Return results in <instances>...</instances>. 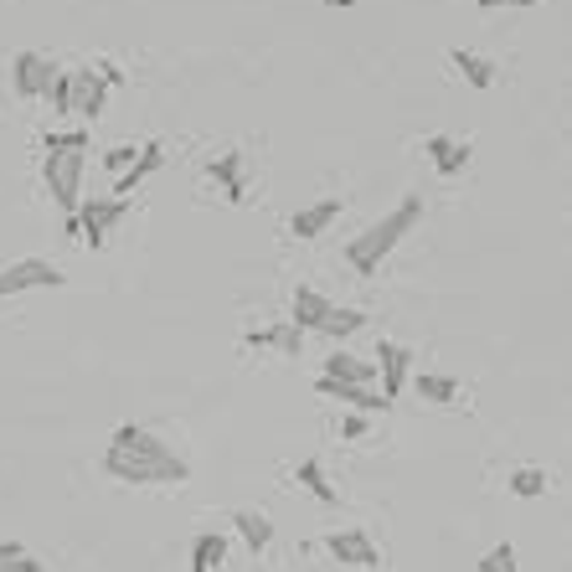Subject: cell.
Here are the masks:
<instances>
[{
  "mask_svg": "<svg viewBox=\"0 0 572 572\" xmlns=\"http://www.w3.org/2000/svg\"><path fill=\"white\" fill-rule=\"evenodd\" d=\"M103 474L119 480V485H186L191 464L160 434L139 428V423H124V428H114L109 449H103Z\"/></svg>",
  "mask_w": 572,
  "mask_h": 572,
  "instance_id": "6da1fadb",
  "label": "cell"
},
{
  "mask_svg": "<svg viewBox=\"0 0 572 572\" xmlns=\"http://www.w3.org/2000/svg\"><path fill=\"white\" fill-rule=\"evenodd\" d=\"M88 130H68V135H57L52 130L47 139H42V181H47L52 202L63 206V212H78V202H83V170H88Z\"/></svg>",
  "mask_w": 572,
  "mask_h": 572,
  "instance_id": "7a4b0ae2",
  "label": "cell"
},
{
  "mask_svg": "<svg viewBox=\"0 0 572 572\" xmlns=\"http://www.w3.org/2000/svg\"><path fill=\"white\" fill-rule=\"evenodd\" d=\"M418 222H423V197H403L388 217H377L371 227H361V233L346 243V263H351L356 273H377L382 269V258H388Z\"/></svg>",
  "mask_w": 572,
  "mask_h": 572,
  "instance_id": "3957f363",
  "label": "cell"
},
{
  "mask_svg": "<svg viewBox=\"0 0 572 572\" xmlns=\"http://www.w3.org/2000/svg\"><path fill=\"white\" fill-rule=\"evenodd\" d=\"M124 217H130V202H124V197H83L78 212H72V233H78V243H88V248H103L109 233H114Z\"/></svg>",
  "mask_w": 572,
  "mask_h": 572,
  "instance_id": "277c9868",
  "label": "cell"
},
{
  "mask_svg": "<svg viewBox=\"0 0 572 572\" xmlns=\"http://www.w3.org/2000/svg\"><path fill=\"white\" fill-rule=\"evenodd\" d=\"M68 273L47 263V258H16L11 269H0V300H16L26 289H63Z\"/></svg>",
  "mask_w": 572,
  "mask_h": 572,
  "instance_id": "5b68a950",
  "label": "cell"
},
{
  "mask_svg": "<svg viewBox=\"0 0 572 572\" xmlns=\"http://www.w3.org/2000/svg\"><path fill=\"white\" fill-rule=\"evenodd\" d=\"M109 103V78L103 68H68V114L99 119Z\"/></svg>",
  "mask_w": 572,
  "mask_h": 572,
  "instance_id": "8992f818",
  "label": "cell"
},
{
  "mask_svg": "<svg viewBox=\"0 0 572 572\" xmlns=\"http://www.w3.org/2000/svg\"><path fill=\"white\" fill-rule=\"evenodd\" d=\"M52 78H57V63L42 57V52H16L11 57V93L16 99H47Z\"/></svg>",
  "mask_w": 572,
  "mask_h": 572,
  "instance_id": "52a82bcc",
  "label": "cell"
},
{
  "mask_svg": "<svg viewBox=\"0 0 572 572\" xmlns=\"http://www.w3.org/2000/svg\"><path fill=\"white\" fill-rule=\"evenodd\" d=\"M325 552L336 557L340 568H356V572H367L382 562V552H377V541L361 531V526H346V531H330L325 537Z\"/></svg>",
  "mask_w": 572,
  "mask_h": 572,
  "instance_id": "ba28073f",
  "label": "cell"
},
{
  "mask_svg": "<svg viewBox=\"0 0 572 572\" xmlns=\"http://www.w3.org/2000/svg\"><path fill=\"white\" fill-rule=\"evenodd\" d=\"M377 377H382V397L388 403H397L407 388V377H413V351L407 346H397V340H377Z\"/></svg>",
  "mask_w": 572,
  "mask_h": 572,
  "instance_id": "9c48e42d",
  "label": "cell"
},
{
  "mask_svg": "<svg viewBox=\"0 0 572 572\" xmlns=\"http://www.w3.org/2000/svg\"><path fill=\"white\" fill-rule=\"evenodd\" d=\"M346 212V197H321V202H310V206H300L294 217H289V233L300 237V243H310V237H321L330 222Z\"/></svg>",
  "mask_w": 572,
  "mask_h": 572,
  "instance_id": "30bf717a",
  "label": "cell"
},
{
  "mask_svg": "<svg viewBox=\"0 0 572 572\" xmlns=\"http://www.w3.org/2000/svg\"><path fill=\"white\" fill-rule=\"evenodd\" d=\"M243 346H248V351H284V356H294V361H300L304 330H294L289 321H279V325H263V330H248V336H243Z\"/></svg>",
  "mask_w": 572,
  "mask_h": 572,
  "instance_id": "8fae6325",
  "label": "cell"
},
{
  "mask_svg": "<svg viewBox=\"0 0 572 572\" xmlns=\"http://www.w3.org/2000/svg\"><path fill=\"white\" fill-rule=\"evenodd\" d=\"M160 166H166V145H160V139H145V145H139V155H135V166L124 170V176H114V197H124V202H130V191H135L139 181H150Z\"/></svg>",
  "mask_w": 572,
  "mask_h": 572,
  "instance_id": "7c38bea8",
  "label": "cell"
},
{
  "mask_svg": "<svg viewBox=\"0 0 572 572\" xmlns=\"http://www.w3.org/2000/svg\"><path fill=\"white\" fill-rule=\"evenodd\" d=\"M423 155L434 160L438 176H459L470 166V139H455V135H428L423 139Z\"/></svg>",
  "mask_w": 572,
  "mask_h": 572,
  "instance_id": "4fadbf2b",
  "label": "cell"
},
{
  "mask_svg": "<svg viewBox=\"0 0 572 572\" xmlns=\"http://www.w3.org/2000/svg\"><path fill=\"white\" fill-rule=\"evenodd\" d=\"M330 304H336V300H325L321 289L300 284V289H294V304H289V325H294V330H321L325 315H330Z\"/></svg>",
  "mask_w": 572,
  "mask_h": 572,
  "instance_id": "5bb4252c",
  "label": "cell"
},
{
  "mask_svg": "<svg viewBox=\"0 0 572 572\" xmlns=\"http://www.w3.org/2000/svg\"><path fill=\"white\" fill-rule=\"evenodd\" d=\"M315 392H321V397H336V403H346V407H356V413H388V397H382V392L377 388H351V382H315Z\"/></svg>",
  "mask_w": 572,
  "mask_h": 572,
  "instance_id": "9a60e30c",
  "label": "cell"
},
{
  "mask_svg": "<svg viewBox=\"0 0 572 572\" xmlns=\"http://www.w3.org/2000/svg\"><path fill=\"white\" fill-rule=\"evenodd\" d=\"M321 377H325V382H351V388H377V367H371V361H361V356H351V351L330 356Z\"/></svg>",
  "mask_w": 572,
  "mask_h": 572,
  "instance_id": "2e32d148",
  "label": "cell"
},
{
  "mask_svg": "<svg viewBox=\"0 0 572 572\" xmlns=\"http://www.w3.org/2000/svg\"><path fill=\"white\" fill-rule=\"evenodd\" d=\"M233 526H237V537L248 541L253 552H269L273 547V521L263 516V511H248V505H243V511H233Z\"/></svg>",
  "mask_w": 572,
  "mask_h": 572,
  "instance_id": "e0dca14e",
  "label": "cell"
},
{
  "mask_svg": "<svg viewBox=\"0 0 572 572\" xmlns=\"http://www.w3.org/2000/svg\"><path fill=\"white\" fill-rule=\"evenodd\" d=\"M449 63H455L459 78H464L470 88H495V63H490V57H480V52L455 47V52H449Z\"/></svg>",
  "mask_w": 572,
  "mask_h": 572,
  "instance_id": "ac0fdd59",
  "label": "cell"
},
{
  "mask_svg": "<svg viewBox=\"0 0 572 572\" xmlns=\"http://www.w3.org/2000/svg\"><path fill=\"white\" fill-rule=\"evenodd\" d=\"M212 181H222L227 202H248V186H243V150H227L212 160Z\"/></svg>",
  "mask_w": 572,
  "mask_h": 572,
  "instance_id": "d6986e66",
  "label": "cell"
},
{
  "mask_svg": "<svg viewBox=\"0 0 572 572\" xmlns=\"http://www.w3.org/2000/svg\"><path fill=\"white\" fill-rule=\"evenodd\" d=\"M294 480H300V485L310 490V495H315L321 505H340V490L330 485V474H325L321 459H300V470H294Z\"/></svg>",
  "mask_w": 572,
  "mask_h": 572,
  "instance_id": "ffe728a7",
  "label": "cell"
},
{
  "mask_svg": "<svg viewBox=\"0 0 572 572\" xmlns=\"http://www.w3.org/2000/svg\"><path fill=\"white\" fill-rule=\"evenodd\" d=\"M367 310H356V304H330V315H325V325H321V336H330V340H346V336H356V330H367Z\"/></svg>",
  "mask_w": 572,
  "mask_h": 572,
  "instance_id": "44dd1931",
  "label": "cell"
},
{
  "mask_svg": "<svg viewBox=\"0 0 572 572\" xmlns=\"http://www.w3.org/2000/svg\"><path fill=\"white\" fill-rule=\"evenodd\" d=\"M227 562V537L222 531H202L191 541V572H217Z\"/></svg>",
  "mask_w": 572,
  "mask_h": 572,
  "instance_id": "7402d4cb",
  "label": "cell"
},
{
  "mask_svg": "<svg viewBox=\"0 0 572 572\" xmlns=\"http://www.w3.org/2000/svg\"><path fill=\"white\" fill-rule=\"evenodd\" d=\"M547 470H537V464H521V470H511L505 474V490L511 495H521V501H537V495H547Z\"/></svg>",
  "mask_w": 572,
  "mask_h": 572,
  "instance_id": "603a6c76",
  "label": "cell"
},
{
  "mask_svg": "<svg viewBox=\"0 0 572 572\" xmlns=\"http://www.w3.org/2000/svg\"><path fill=\"white\" fill-rule=\"evenodd\" d=\"M413 388H418L423 403H459V382H455V377H438V371H423V377L413 382Z\"/></svg>",
  "mask_w": 572,
  "mask_h": 572,
  "instance_id": "cb8c5ba5",
  "label": "cell"
},
{
  "mask_svg": "<svg viewBox=\"0 0 572 572\" xmlns=\"http://www.w3.org/2000/svg\"><path fill=\"white\" fill-rule=\"evenodd\" d=\"M480 572H521V568H516V547H511V541L490 547V552L480 557Z\"/></svg>",
  "mask_w": 572,
  "mask_h": 572,
  "instance_id": "d4e9b609",
  "label": "cell"
},
{
  "mask_svg": "<svg viewBox=\"0 0 572 572\" xmlns=\"http://www.w3.org/2000/svg\"><path fill=\"white\" fill-rule=\"evenodd\" d=\"M139 145H114V150H103V170H114V176H124V170L135 166Z\"/></svg>",
  "mask_w": 572,
  "mask_h": 572,
  "instance_id": "484cf974",
  "label": "cell"
},
{
  "mask_svg": "<svg viewBox=\"0 0 572 572\" xmlns=\"http://www.w3.org/2000/svg\"><path fill=\"white\" fill-rule=\"evenodd\" d=\"M480 11H501V5H516V11H537L541 0H474Z\"/></svg>",
  "mask_w": 572,
  "mask_h": 572,
  "instance_id": "4316f807",
  "label": "cell"
},
{
  "mask_svg": "<svg viewBox=\"0 0 572 572\" xmlns=\"http://www.w3.org/2000/svg\"><path fill=\"white\" fill-rule=\"evenodd\" d=\"M340 434H346V438H367V418H361V413L340 418Z\"/></svg>",
  "mask_w": 572,
  "mask_h": 572,
  "instance_id": "83f0119b",
  "label": "cell"
},
{
  "mask_svg": "<svg viewBox=\"0 0 572 572\" xmlns=\"http://www.w3.org/2000/svg\"><path fill=\"white\" fill-rule=\"evenodd\" d=\"M0 572H42V562L26 552V557H16V562H0Z\"/></svg>",
  "mask_w": 572,
  "mask_h": 572,
  "instance_id": "f1b7e54d",
  "label": "cell"
},
{
  "mask_svg": "<svg viewBox=\"0 0 572 572\" xmlns=\"http://www.w3.org/2000/svg\"><path fill=\"white\" fill-rule=\"evenodd\" d=\"M16 557H26V547H21V541H0V562H16Z\"/></svg>",
  "mask_w": 572,
  "mask_h": 572,
  "instance_id": "f546056e",
  "label": "cell"
}]
</instances>
